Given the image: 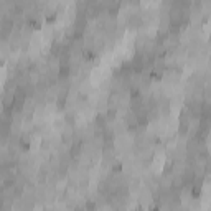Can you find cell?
Masks as SVG:
<instances>
[{"label":"cell","mask_w":211,"mask_h":211,"mask_svg":"<svg viewBox=\"0 0 211 211\" xmlns=\"http://www.w3.org/2000/svg\"><path fill=\"white\" fill-rule=\"evenodd\" d=\"M191 195H193V198H198L200 195H201V190H200V186H195L193 191H191Z\"/></svg>","instance_id":"cell-1"}]
</instances>
